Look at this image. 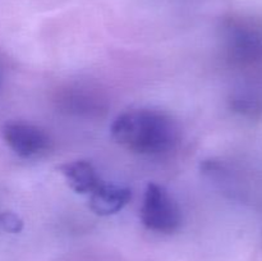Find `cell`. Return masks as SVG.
<instances>
[{"label":"cell","instance_id":"cell-1","mask_svg":"<svg viewBox=\"0 0 262 261\" xmlns=\"http://www.w3.org/2000/svg\"><path fill=\"white\" fill-rule=\"evenodd\" d=\"M110 132L120 146L141 155L168 153L178 138L174 120L165 113L151 109H133L118 115Z\"/></svg>","mask_w":262,"mask_h":261},{"label":"cell","instance_id":"cell-2","mask_svg":"<svg viewBox=\"0 0 262 261\" xmlns=\"http://www.w3.org/2000/svg\"><path fill=\"white\" fill-rule=\"evenodd\" d=\"M224 59L241 71L262 69V22L252 18H232L222 30Z\"/></svg>","mask_w":262,"mask_h":261},{"label":"cell","instance_id":"cell-3","mask_svg":"<svg viewBox=\"0 0 262 261\" xmlns=\"http://www.w3.org/2000/svg\"><path fill=\"white\" fill-rule=\"evenodd\" d=\"M141 222L148 230L164 234L177 232L182 224V212L165 187L148 183L141 206Z\"/></svg>","mask_w":262,"mask_h":261},{"label":"cell","instance_id":"cell-4","mask_svg":"<svg viewBox=\"0 0 262 261\" xmlns=\"http://www.w3.org/2000/svg\"><path fill=\"white\" fill-rule=\"evenodd\" d=\"M2 136L7 145L22 158L42 153L50 145V137L42 128L23 122H8L3 125Z\"/></svg>","mask_w":262,"mask_h":261},{"label":"cell","instance_id":"cell-5","mask_svg":"<svg viewBox=\"0 0 262 261\" xmlns=\"http://www.w3.org/2000/svg\"><path fill=\"white\" fill-rule=\"evenodd\" d=\"M90 194V209L100 216L117 214L132 199V191L128 187L104 181Z\"/></svg>","mask_w":262,"mask_h":261},{"label":"cell","instance_id":"cell-6","mask_svg":"<svg viewBox=\"0 0 262 261\" xmlns=\"http://www.w3.org/2000/svg\"><path fill=\"white\" fill-rule=\"evenodd\" d=\"M59 102L63 109L77 115H99L105 112V100L100 92L90 87H68L59 96Z\"/></svg>","mask_w":262,"mask_h":261},{"label":"cell","instance_id":"cell-7","mask_svg":"<svg viewBox=\"0 0 262 261\" xmlns=\"http://www.w3.org/2000/svg\"><path fill=\"white\" fill-rule=\"evenodd\" d=\"M58 169L67 179L69 187L77 193H91L102 182L94 164L89 160H76L61 164Z\"/></svg>","mask_w":262,"mask_h":261},{"label":"cell","instance_id":"cell-8","mask_svg":"<svg viewBox=\"0 0 262 261\" xmlns=\"http://www.w3.org/2000/svg\"><path fill=\"white\" fill-rule=\"evenodd\" d=\"M23 228V220L10 211L0 212V230L8 233H19Z\"/></svg>","mask_w":262,"mask_h":261}]
</instances>
